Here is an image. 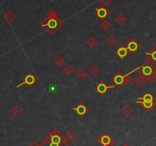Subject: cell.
<instances>
[{
    "label": "cell",
    "mask_w": 156,
    "mask_h": 146,
    "mask_svg": "<svg viewBox=\"0 0 156 146\" xmlns=\"http://www.w3.org/2000/svg\"><path fill=\"white\" fill-rule=\"evenodd\" d=\"M94 15H95L99 19H101V21H104V20H105V18L108 16L109 12H108V10L105 7V6H102L97 8V9L94 10Z\"/></svg>",
    "instance_id": "30bf717a"
},
{
    "label": "cell",
    "mask_w": 156,
    "mask_h": 146,
    "mask_svg": "<svg viewBox=\"0 0 156 146\" xmlns=\"http://www.w3.org/2000/svg\"><path fill=\"white\" fill-rule=\"evenodd\" d=\"M126 47L128 49V51L131 54H134L136 53L138 51L139 49L140 48V44L136 41V39L134 38H131L129 39V41L125 44Z\"/></svg>",
    "instance_id": "ba28073f"
},
{
    "label": "cell",
    "mask_w": 156,
    "mask_h": 146,
    "mask_svg": "<svg viewBox=\"0 0 156 146\" xmlns=\"http://www.w3.org/2000/svg\"><path fill=\"white\" fill-rule=\"evenodd\" d=\"M3 18H4L8 23L11 24L12 21H14L15 20V18H16V15H15L13 12H11V11H9V12H6L5 14H4V15H3Z\"/></svg>",
    "instance_id": "9a60e30c"
},
{
    "label": "cell",
    "mask_w": 156,
    "mask_h": 146,
    "mask_svg": "<svg viewBox=\"0 0 156 146\" xmlns=\"http://www.w3.org/2000/svg\"><path fill=\"white\" fill-rule=\"evenodd\" d=\"M146 57L153 65L156 66V45L154 46L149 52L146 53Z\"/></svg>",
    "instance_id": "7c38bea8"
},
{
    "label": "cell",
    "mask_w": 156,
    "mask_h": 146,
    "mask_svg": "<svg viewBox=\"0 0 156 146\" xmlns=\"http://www.w3.org/2000/svg\"><path fill=\"white\" fill-rule=\"evenodd\" d=\"M11 113L12 115L15 116V117H19L23 113V110L19 105H15L13 108L11 110Z\"/></svg>",
    "instance_id": "e0dca14e"
},
{
    "label": "cell",
    "mask_w": 156,
    "mask_h": 146,
    "mask_svg": "<svg viewBox=\"0 0 156 146\" xmlns=\"http://www.w3.org/2000/svg\"><path fill=\"white\" fill-rule=\"evenodd\" d=\"M65 138L66 139L67 141H69V142H72V141H73L76 138V134L74 132L69 130V131H68V133L65 135Z\"/></svg>",
    "instance_id": "cb8c5ba5"
},
{
    "label": "cell",
    "mask_w": 156,
    "mask_h": 146,
    "mask_svg": "<svg viewBox=\"0 0 156 146\" xmlns=\"http://www.w3.org/2000/svg\"><path fill=\"white\" fill-rule=\"evenodd\" d=\"M120 112L122 113V114L124 116H129L131 113H133V110L131 109V107L128 105H125L123 108L121 109Z\"/></svg>",
    "instance_id": "ffe728a7"
},
{
    "label": "cell",
    "mask_w": 156,
    "mask_h": 146,
    "mask_svg": "<svg viewBox=\"0 0 156 146\" xmlns=\"http://www.w3.org/2000/svg\"><path fill=\"white\" fill-rule=\"evenodd\" d=\"M76 76L81 80H83L88 76V72L83 68H80L79 70H78L77 73H76Z\"/></svg>",
    "instance_id": "d6986e66"
},
{
    "label": "cell",
    "mask_w": 156,
    "mask_h": 146,
    "mask_svg": "<svg viewBox=\"0 0 156 146\" xmlns=\"http://www.w3.org/2000/svg\"><path fill=\"white\" fill-rule=\"evenodd\" d=\"M36 82H37V78L34 76L33 73H28L24 76V78H23L22 82H21L20 84H18L16 87L17 88H19V87H21V86H23L24 84H26L27 87H32V86H33Z\"/></svg>",
    "instance_id": "8992f818"
},
{
    "label": "cell",
    "mask_w": 156,
    "mask_h": 146,
    "mask_svg": "<svg viewBox=\"0 0 156 146\" xmlns=\"http://www.w3.org/2000/svg\"><path fill=\"white\" fill-rule=\"evenodd\" d=\"M114 87H115V86H108L105 81L101 80L95 86L94 90L100 96H104L108 91V90L114 88Z\"/></svg>",
    "instance_id": "52a82bcc"
},
{
    "label": "cell",
    "mask_w": 156,
    "mask_h": 146,
    "mask_svg": "<svg viewBox=\"0 0 156 146\" xmlns=\"http://www.w3.org/2000/svg\"><path fill=\"white\" fill-rule=\"evenodd\" d=\"M139 71H140V73L148 77L153 72H156V67H155V65H153L150 61H145L144 64L140 66V69Z\"/></svg>",
    "instance_id": "277c9868"
},
{
    "label": "cell",
    "mask_w": 156,
    "mask_h": 146,
    "mask_svg": "<svg viewBox=\"0 0 156 146\" xmlns=\"http://www.w3.org/2000/svg\"><path fill=\"white\" fill-rule=\"evenodd\" d=\"M88 72H89L92 76H96V75L100 72V68H99L97 65H95V64H93V65L91 66V67H89Z\"/></svg>",
    "instance_id": "7402d4cb"
},
{
    "label": "cell",
    "mask_w": 156,
    "mask_h": 146,
    "mask_svg": "<svg viewBox=\"0 0 156 146\" xmlns=\"http://www.w3.org/2000/svg\"><path fill=\"white\" fill-rule=\"evenodd\" d=\"M29 146H41V145H39V144H38L37 142H36V141H34V142H32V143L30 144V145H29Z\"/></svg>",
    "instance_id": "f1b7e54d"
},
{
    "label": "cell",
    "mask_w": 156,
    "mask_h": 146,
    "mask_svg": "<svg viewBox=\"0 0 156 146\" xmlns=\"http://www.w3.org/2000/svg\"><path fill=\"white\" fill-rule=\"evenodd\" d=\"M73 111H74L75 113H76V114L79 115L80 117H83V116L88 113V109L85 104L81 103H79L77 107L73 108Z\"/></svg>",
    "instance_id": "8fae6325"
},
{
    "label": "cell",
    "mask_w": 156,
    "mask_h": 146,
    "mask_svg": "<svg viewBox=\"0 0 156 146\" xmlns=\"http://www.w3.org/2000/svg\"><path fill=\"white\" fill-rule=\"evenodd\" d=\"M98 43V40L93 36L91 37V38H89V39L87 41V44H88V45L90 47H91V48H94V47L97 45Z\"/></svg>",
    "instance_id": "d4e9b609"
},
{
    "label": "cell",
    "mask_w": 156,
    "mask_h": 146,
    "mask_svg": "<svg viewBox=\"0 0 156 146\" xmlns=\"http://www.w3.org/2000/svg\"><path fill=\"white\" fill-rule=\"evenodd\" d=\"M41 146H69L66 143L65 136L58 129H54L44 141Z\"/></svg>",
    "instance_id": "7a4b0ae2"
},
{
    "label": "cell",
    "mask_w": 156,
    "mask_h": 146,
    "mask_svg": "<svg viewBox=\"0 0 156 146\" xmlns=\"http://www.w3.org/2000/svg\"><path fill=\"white\" fill-rule=\"evenodd\" d=\"M115 20H116V21H117V22L119 24L122 25V24H123L125 22H126V17H125V15H123V14L120 13V14H119V15H117V17H116Z\"/></svg>",
    "instance_id": "603a6c76"
},
{
    "label": "cell",
    "mask_w": 156,
    "mask_h": 146,
    "mask_svg": "<svg viewBox=\"0 0 156 146\" xmlns=\"http://www.w3.org/2000/svg\"><path fill=\"white\" fill-rule=\"evenodd\" d=\"M147 79L149 80L150 82L155 83L156 81V72H153L152 74L149 75V76L147 77Z\"/></svg>",
    "instance_id": "4316f807"
},
{
    "label": "cell",
    "mask_w": 156,
    "mask_h": 146,
    "mask_svg": "<svg viewBox=\"0 0 156 146\" xmlns=\"http://www.w3.org/2000/svg\"><path fill=\"white\" fill-rule=\"evenodd\" d=\"M64 25V22L59 18L53 9H50L47 13V17L41 21V26L44 28L50 35H54Z\"/></svg>",
    "instance_id": "6da1fadb"
},
{
    "label": "cell",
    "mask_w": 156,
    "mask_h": 146,
    "mask_svg": "<svg viewBox=\"0 0 156 146\" xmlns=\"http://www.w3.org/2000/svg\"><path fill=\"white\" fill-rule=\"evenodd\" d=\"M137 103H140L146 111L149 112L155 106L156 103L153 96L150 93H146L142 97H138Z\"/></svg>",
    "instance_id": "3957f363"
},
{
    "label": "cell",
    "mask_w": 156,
    "mask_h": 146,
    "mask_svg": "<svg viewBox=\"0 0 156 146\" xmlns=\"http://www.w3.org/2000/svg\"><path fill=\"white\" fill-rule=\"evenodd\" d=\"M100 26L105 32H107L111 28V23L108 21V20H104V21H101Z\"/></svg>",
    "instance_id": "44dd1931"
},
{
    "label": "cell",
    "mask_w": 156,
    "mask_h": 146,
    "mask_svg": "<svg viewBox=\"0 0 156 146\" xmlns=\"http://www.w3.org/2000/svg\"><path fill=\"white\" fill-rule=\"evenodd\" d=\"M125 77H126V75H123L121 72H117V73L111 78V81L114 83L115 87H121L122 86H123V84H124Z\"/></svg>",
    "instance_id": "9c48e42d"
},
{
    "label": "cell",
    "mask_w": 156,
    "mask_h": 146,
    "mask_svg": "<svg viewBox=\"0 0 156 146\" xmlns=\"http://www.w3.org/2000/svg\"><path fill=\"white\" fill-rule=\"evenodd\" d=\"M112 1H113V0H100L101 3V4L103 5L105 7V6H108V5L110 4V3L112 2Z\"/></svg>",
    "instance_id": "83f0119b"
},
{
    "label": "cell",
    "mask_w": 156,
    "mask_h": 146,
    "mask_svg": "<svg viewBox=\"0 0 156 146\" xmlns=\"http://www.w3.org/2000/svg\"><path fill=\"white\" fill-rule=\"evenodd\" d=\"M106 41V43L110 46V47H114V46H115L116 44L118 43V39H117V38H116L114 35H112V34H111V35H110L107 38L106 41Z\"/></svg>",
    "instance_id": "2e32d148"
},
{
    "label": "cell",
    "mask_w": 156,
    "mask_h": 146,
    "mask_svg": "<svg viewBox=\"0 0 156 146\" xmlns=\"http://www.w3.org/2000/svg\"><path fill=\"white\" fill-rule=\"evenodd\" d=\"M122 146H129V145H128L127 144H124V145H122Z\"/></svg>",
    "instance_id": "f546056e"
},
{
    "label": "cell",
    "mask_w": 156,
    "mask_h": 146,
    "mask_svg": "<svg viewBox=\"0 0 156 146\" xmlns=\"http://www.w3.org/2000/svg\"><path fill=\"white\" fill-rule=\"evenodd\" d=\"M54 63L57 66L60 67V66H62V64L65 63V60H64V58H62L61 55H58V56L54 59Z\"/></svg>",
    "instance_id": "484cf974"
},
{
    "label": "cell",
    "mask_w": 156,
    "mask_h": 146,
    "mask_svg": "<svg viewBox=\"0 0 156 146\" xmlns=\"http://www.w3.org/2000/svg\"><path fill=\"white\" fill-rule=\"evenodd\" d=\"M115 53L117 54V55L120 58V59H123V58H125L127 56L128 54H129V51H128L127 47L125 45H123L118 47V48L117 49V51H115Z\"/></svg>",
    "instance_id": "4fadbf2b"
},
{
    "label": "cell",
    "mask_w": 156,
    "mask_h": 146,
    "mask_svg": "<svg viewBox=\"0 0 156 146\" xmlns=\"http://www.w3.org/2000/svg\"><path fill=\"white\" fill-rule=\"evenodd\" d=\"M62 71H63V73H65L66 76H71V75L75 72V67L69 64H66V65L63 67V69H62Z\"/></svg>",
    "instance_id": "ac0fdd59"
},
{
    "label": "cell",
    "mask_w": 156,
    "mask_h": 146,
    "mask_svg": "<svg viewBox=\"0 0 156 146\" xmlns=\"http://www.w3.org/2000/svg\"><path fill=\"white\" fill-rule=\"evenodd\" d=\"M98 142L102 146H114L115 142L114 139L108 134V133H103L98 138Z\"/></svg>",
    "instance_id": "5b68a950"
},
{
    "label": "cell",
    "mask_w": 156,
    "mask_h": 146,
    "mask_svg": "<svg viewBox=\"0 0 156 146\" xmlns=\"http://www.w3.org/2000/svg\"><path fill=\"white\" fill-rule=\"evenodd\" d=\"M147 77L145 76H143V74H141V73H140V74L137 76V77L136 78L135 80H134V82H135V84H136L138 87H143V85H144L145 83L146 82V80H147Z\"/></svg>",
    "instance_id": "5bb4252c"
}]
</instances>
